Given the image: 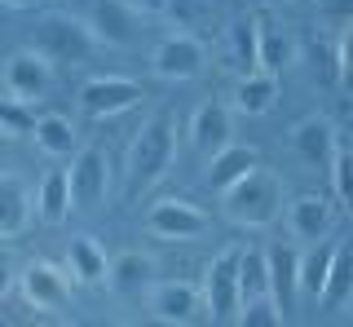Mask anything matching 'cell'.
I'll return each instance as SVG.
<instances>
[{"label":"cell","mask_w":353,"mask_h":327,"mask_svg":"<svg viewBox=\"0 0 353 327\" xmlns=\"http://www.w3.org/2000/svg\"><path fill=\"white\" fill-rule=\"evenodd\" d=\"M172 159H176V119L168 111H159L137 128V137H132V146H128V159H124L128 199H141L146 190L159 186V181L168 177Z\"/></svg>","instance_id":"cell-1"},{"label":"cell","mask_w":353,"mask_h":327,"mask_svg":"<svg viewBox=\"0 0 353 327\" xmlns=\"http://www.w3.org/2000/svg\"><path fill=\"white\" fill-rule=\"evenodd\" d=\"M221 208H225V221H234L239 230H265L283 212V177L256 164L234 186L221 190Z\"/></svg>","instance_id":"cell-2"},{"label":"cell","mask_w":353,"mask_h":327,"mask_svg":"<svg viewBox=\"0 0 353 327\" xmlns=\"http://www.w3.org/2000/svg\"><path fill=\"white\" fill-rule=\"evenodd\" d=\"M31 49L44 53V58L58 67V62H84L88 53L97 49V40H93V31H88V23H80V18L44 14L36 23V40H31Z\"/></svg>","instance_id":"cell-3"},{"label":"cell","mask_w":353,"mask_h":327,"mask_svg":"<svg viewBox=\"0 0 353 327\" xmlns=\"http://www.w3.org/2000/svg\"><path fill=\"white\" fill-rule=\"evenodd\" d=\"M239 252H243V248H225V252H216L203 266L199 297H203V314L212 323L239 319Z\"/></svg>","instance_id":"cell-4"},{"label":"cell","mask_w":353,"mask_h":327,"mask_svg":"<svg viewBox=\"0 0 353 327\" xmlns=\"http://www.w3.org/2000/svg\"><path fill=\"white\" fill-rule=\"evenodd\" d=\"M203 67H208V49L194 31H172V36H163L150 53V71L168 84L194 80V75H203Z\"/></svg>","instance_id":"cell-5"},{"label":"cell","mask_w":353,"mask_h":327,"mask_svg":"<svg viewBox=\"0 0 353 327\" xmlns=\"http://www.w3.org/2000/svg\"><path fill=\"white\" fill-rule=\"evenodd\" d=\"M141 9L132 0H93L88 9V31L106 49H132L141 40Z\"/></svg>","instance_id":"cell-6"},{"label":"cell","mask_w":353,"mask_h":327,"mask_svg":"<svg viewBox=\"0 0 353 327\" xmlns=\"http://www.w3.org/2000/svg\"><path fill=\"white\" fill-rule=\"evenodd\" d=\"M208 226H212V217L190 199H159V204H150V212H146V230L154 239H163V244L199 239V235H208Z\"/></svg>","instance_id":"cell-7"},{"label":"cell","mask_w":353,"mask_h":327,"mask_svg":"<svg viewBox=\"0 0 353 327\" xmlns=\"http://www.w3.org/2000/svg\"><path fill=\"white\" fill-rule=\"evenodd\" d=\"M71 204L75 208H102L110 195V155L102 146H80L71 159Z\"/></svg>","instance_id":"cell-8"},{"label":"cell","mask_w":353,"mask_h":327,"mask_svg":"<svg viewBox=\"0 0 353 327\" xmlns=\"http://www.w3.org/2000/svg\"><path fill=\"white\" fill-rule=\"evenodd\" d=\"M141 97H146L141 84L128 80V75H93L80 89V106H84V115H93V119H110V115L132 111Z\"/></svg>","instance_id":"cell-9"},{"label":"cell","mask_w":353,"mask_h":327,"mask_svg":"<svg viewBox=\"0 0 353 327\" xmlns=\"http://www.w3.org/2000/svg\"><path fill=\"white\" fill-rule=\"evenodd\" d=\"M18 283H22L27 305L40 310V314H62L66 305H71V279H66V270H58L53 261H31L18 275Z\"/></svg>","instance_id":"cell-10"},{"label":"cell","mask_w":353,"mask_h":327,"mask_svg":"<svg viewBox=\"0 0 353 327\" xmlns=\"http://www.w3.org/2000/svg\"><path fill=\"white\" fill-rule=\"evenodd\" d=\"M53 89V62L36 49H18L5 62V93L18 102H40Z\"/></svg>","instance_id":"cell-11"},{"label":"cell","mask_w":353,"mask_h":327,"mask_svg":"<svg viewBox=\"0 0 353 327\" xmlns=\"http://www.w3.org/2000/svg\"><path fill=\"white\" fill-rule=\"evenodd\" d=\"M146 310L159 323H190V319H199V310H203L199 283H185V279L150 283V288H146Z\"/></svg>","instance_id":"cell-12"},{"label":"cell","mask_w":353,"mask_h":327,"mask_svg":"<svg viewBox=\"0 0 353 327\" xmlns=\"http://www.w3.org/2000/svg\"><path fill=\"white\" fill-rule=\"evenodd\" d=\"M287 226H292V235L301 239V244H318V239H327L331 226H336V208H331L327 195H296V199L287 204Z\"/></svg>","instance_id":"cell-13"},{"label":"cell","mask_w":353,"mask_h":327,"mask_svg":"<svg viewBox=\"0 0 353 327\" xmlns=\"http://www.w3.org/2000/svg\"><path fill=\"white\" fill-rule=\"evenodd\" d=\"M292 146H296V155H301L309 168H331L340 141H336V128H331L327 115H305L301 124L292 128Z\"/></svg>","instance_id":"cell-14"},{"label":"cell","mask_w":353,"mask_h":327,"mask_svg":"<svg viewBox=\"0 0 353 327\" xmlns=\"http://www.w3.org/2000/svg\"><path fill=\"white\" fill-rule=\"evenodd\" d=\"M270 261V297L279 305L283 314L296 310V301H301V252H296L292 244H279L265 252Z\"/></svg>","instance_id":"cell-15"},{"label":"cell","mask_w":353,"mask_h":327,"mask_svg":"<svg viewBox=\"0 0 353 327\" xmlns=\"http://www.w3.org/2000/svg\"><path fill=\"white\" fill-rule=\"evenodd\" d=\"M225 141H234V119H230V106L203 102V106L190 115V146L208 159V155H216Z\"/></svg>","instance_id":"cell-16"},{"label":"cell","mask_w":353,"mask_h":327,"mask_svg":"<svg viewBox=\"0 0 353 327\" xmlns=\"http://www.w3.org/2000/svg\"><path fill=\"white\" fill-rule=\"evenodd\" d=\"M256 164H261V150H256V146H243V141H225V146H221L216 155H208V172H203V181L221 195L225 186H234L243 172L256 168Z\"/></svg>","instance_id":"cell-17"},{"label":"cell","mask_w":353,"mask_h":327,"mask_svg":"<svg viewBox=\"0 0 353 327\" xmlns=\"http://www.w3.org/2000/svg\"><path fill=\"white\" fill-rule=\"evenodd\" d=\"M225 53H230V67H234L239 75L256 71L261 67V18H252V14L230 18V27H225Z\"/></svg>","instance_id":"cell-18"},{"label":"cell","mask_w":353,"mask_h":327,"mask_svg":"<svg viewBox=\"0 0 353 327\" xmlns=\"http://www.w3.org/2000/svg\"><path fill=\"white\" fill-rule=\"evenodd\" d=\"M274 102H279V75L274 71H248V75H239V84H234V111L239 115H265V111H274Z\"/></svg>","instance_id":"cell-19"},{"label":"cell","mask_w":353,"mask_h":327,"mask_svg":"<svg viewBox=\"0 0 353 327\" xmlns=\"http://www.w3.org/2000/svg\"><path fill=\"white\" fill-rule=\"evenodd\" d=\"M31 221V186L22 177H0V239H18Z\"/></svg>","instance_id":"cell-20"},{"label":"cell","mask_w":353,"mask_h":327,"mask_svg":"<svg viewBox=\"0 0 353 327\" xmlns=\"http://www.w3.org/2000/svg\"><path fill=\"white\" fill-rule=\"evenodd\" d=\"M31 137H36V146L44 150V155H53V159L75 155V150H80V128H75V119L71 115H58V111L40 115L36 128H31Z\"/></svg>","instance_id":"cell-21"},{"label":"cell","mask_w":353,"mask_h":327,"mask_svg":"<svg viewBox=\"0 0 353 327\" xmlns=\"http://www.w3.org/2000/svg\"><path fill=\"white\" fill-rule=\"evenodd\" d=\"M71 172L66 168H53L49 177L40 181V190H36V212H40V221L44 226H62L66 217H71Z\"/></svg>","instance_id":"cell-22"},{"label":"cell","mask_w":353,"mask_h":327,"mask_svg":"<svg viewBox=\"0 0 353 327\" xmlns=\"http://www.w3.org/2000/svg\"><path fill=\"white\" fill-rule=\"evenodd\" d=\"M331 261H336V244H327V239H318V244H309V252H301V297L323 301Z\"/></svg>","instance_id":"cell-23"},{"label":"cell","mask_w":353,"mask_h":327,"mask_svg":"<svg viewBox=\"0 0 353 327\" xmlns=\"http://www.w3.org/2000/svg\"><path fill=\"white\" fill-rule=\"evenodd\" d=\"M66 270H71V275L80 279V283H106V279H110V261H106L102 248H97V239H88V235L71 239Z\"/></svg>","instance_id":"cell-24"},{"label":"cell","mask_w":353,"mask_h":327,"mask_svg":"<svg viewBox=\"0 0 353 327\" xmlns=\"http://www.w3.org/2000/svg\"><path fill=\"white\" fill-rule=\"evenodd\" d=\"M270 292V261H265L261 248H243L239 252V305L256 301Z\"/></svg>","instance_id":"cell-25"},{"label":"cell","mask_w":353,"mask_h":327,"mask_svg":"<svg viewBox=\"0 0 353 327\" xmlns=\"http://www.w3.org/2000/svg\"><path fill=\"white\" fill-rule=\"evenodd\" d=\"M154 275V261L146 252H119L115 261H110V279L106 283H115L119 292H137V288H150V279Z\"/></svg>","instance_id":"cell-26"},{"label":"cell","mask_w":353,"mask_h":327,"mask_svg":"<svg viewBox=\"0 0 353 327\" xmlns=\"http://www.w3.org/2000/svg\"><path fill=\"white\" fill-rule=\"evenodd\" d=\"M353 297V248H336V261H331V275L323 288V305L327 310H349Z\"/></svg>","instance_id":"cell-27"},{"label":"cell","mask_w":353,"mask_h":327,"mask_svg":"<svg viewBox=\"0 0 353 327\" xmlns=\"http://www.w3.org/2000/svg\"><path fill=\"white\" fill-rule=\"evenodd\" d=\"M292 62H296V40L287 36L283 27H274V23L261 18V67L283 75V67H292Z\"/></svg>","instance_id":"cell-28"},{"label":"cell","mask_w":353,"mask_h":327,"mask_svg":"<svg viewBox=\"0 0 353 327\" xmlns=\"http://www.w3.org/2000/svg\"><path fill=\"white\" fill-rule=\"evenodd\" d=\"M31 128H36L31 102H18V97H0V137H27Z\"/></svg>","instance_id":"cell-29"},{"label":"cell","mask_w":353,"mask_h":327,"mask_svg":"<svg viewBox=\"0 0 353 327\" xmlns=\"http://www.w3.org/2000/svg\"><path fill=\"white\" fill-rule=\"evenodd\" d=\"M239 323H243V327H279V323H287V314L274 305L270 292H265V297L239 305Z\"/></svg>","instance_id":"cell-30"},{"label":"cell","mask_w":353,"mask_h":327,"mask_svg":"<svg viewBox=\"0 0 353 327\" xmlns=\"http://www.w3.org/2000/svg\"><path fill=\"white\" fill-rule=\"evenodd\" d=\"M327 172H331V186H336V199L353 208V146H340Z\"/></svg>","instance_id":"cell-31"},{"label":"cell","mask_w":353,"mask_h":327,"mask_svg":"<svg viewBox=\"0 0 353 327\" xmlns=\"http://www.w3.org/2000/svg\"><path fill=\"white\" fill-rule=\"evenodd\" d=\"M163 14H168L176 27H199V23H203V14H208V0H168Z\"/></svg>","instance_id":"cell-32"},{"label":"cell","mask_w":353,"mask_h":327,"mask_svg":"<svg viewBox=\"0 0 353 327\" xmlns=\"http://www.w3.org/2000/svg\"><path fill=\"white\" fill-rule=\"evenodd\" d=\"M336 58H340V75L353 84V27L345 31V40H340V49H336Z\"/></svg>","instance_id":"cell-33"},{"label":"cell","mask_w":353,"mask_h":327,"mask_svg":"<svg viewBox=\"0 0 353 327\" xmlns=\"http://www.w3.org/2000/svg\"><path fill=\"white\" fill-rule=\"evenodd\" d=\"M14 288V266H9V257H0V297Z\"/></svg>","instance_id":"cell-34"},{"label":"cell","mask_w":353,"mask_h":327,"mask_svg":"<svg viewBox=\"0 0 353 327\" xmlns=\"http://www.w3.org/2000/svg\"><path fill=\"white\" fill-rule=\"evenodd\" d=\"M132 5H137L141 14H163V9H168V0H132Z\"/></svg>","instance_id":"cell-35"},{"label":"cell","mask_w":353,"mask_h":327,"mask_svg":"<svg viewBox=\"0 0 353 327\" xmlns=\"http://www.w3.org/2000/svg\"><path fill=\"white\" fill-rule=\"evenodd\" d=\"M331 9L336 14H353V0H331Z\"/></svg>","instance_id":"cell-36"},{"label":"cell","mask_w":353,"mask_h":327,"mask_svg":"<svg viewBox=\"0 0 353 327\" xmlns=\"http://www.w3.org/2000/svg\"><path fill=\"white\" fill-rule=\"evenodd\" d=\"M5 5H14V9H31L36 0H5Z\"/></svg>","instance_id":"cell-37"},{"label":"cell","mask_w":353,"mask_h":327,"mask_svg":"<svg viewBox=\"0 0 353 327\" xmlns=\"http://www.w3.org/2000/svg\"><path fill=\"white\" fill-rule=\"evenodd\" d=\"M265 5H292V0H265Z\"/></svg>","instance_id":"cell-38"},{"label":"cell","mask_w":353,"mask_h":327,"mask_svg":"<svg viewBox=\"0 0 353 327\" xmlns=\"http://www.w3.org/2000/svg\"><path fill=\"white\" fill-rule=\"evenodd\" d=\"M349 314H353V297H349Z\"/></svg>","instance_id":"cell-39"}]
</instances>
